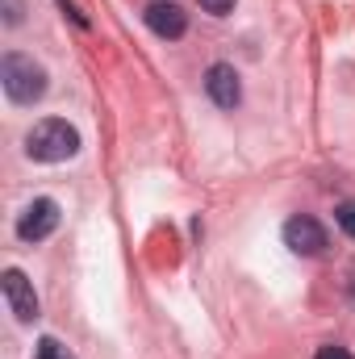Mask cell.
I'll return each mask as SVG.
<instances>
[{
	"mask_svg": "<svg viewBox=\"0 0 355 359\" xmlns=\"http://www.w3.org/2000/svg\"><path fill=\"white\" fill-rule=\"evenodd\" d=\"M80 151V130L63 117H46L25 134V155L34 163H63Z\"/></svg>",
	"mask_w": 355,
	"mask_h": 359,
	"instance_id": "obj_1",
	"label": "cell"
},
{
	"mask_svg": "<svg viewBox=\"0 0 355 359\" xmlns=\"http://www.w3.org/2000/svg\"><path fill=\"white\" fill-rule=\"evenodd\" d=\"M0 84H4V96L13 104H34V100L46 96V67L34 63L29 55L8 50L4 63H0Z\"/></svg>",
	"mask_w": 355,
	"mask_h": 359,
	"instance_id": "obj_2",
	"label": "cell"
},
{
	"mask_svg": "<svg viewBox=\"0 0 355 359\" xmlns=\"http://www.w3.org/2000/svg\"><path fill=\"white\" fill-rule=\"evenodd\" d=\"M59 230V205L51 196H38L25 205V213L17 217V238L21 243H42Z\"/></svg>",
	"mask_w": 355,
	"mask_h": 359,
	"instance_id": "obj_3",
	"label": "cell"
},
{
	"mask_svg": "<svg viewBox=\"0 0 355 359\" xmlns=\"http://www.w3.org/2000/svg\"><path fill=\"white\" fill-rule=\"evenodd\" d=\"M284 247H288L293 255H305V259L322 255V251H326V230H322V222L309 217V213L288 217V222H284Z\"/></svg>",
	"mask_w": 355,
	"mask_h": 359,
	"instance_id": "obj_4",
	"label": "cell"
},
{
	"mask_svg": "<svg viewBox=\"0 0 355 359\" xmlns=\"http://www.w3.org/2000/svg\"><path fill=\"white\" fill-rule=\"evenodd\" d=\"M0 288H4V301H8V309H13V318H17L21 326L38 322V292H34V284L25 280V271L8 268L0 276Z\"/></svg>",
	"mask_w": 355,
	"mask_h": 359,
	"instance_id": "obj_5",
	"label": "cell"
},
{
	"mask_svg": "<svg viewBox=\"0 0 355 359\" xmlns=\"http://www.w3.org/2000/svg\"><path fill=\"white\" fill-rule=\"evenodd\" d=\"M205 92H209V100H213L217 109H234V104L243 100L239 72H234L230 63H213V67L205 72Z\"/></svg>",
	"mask_w": 355,
	"mask_h": 359,
	"instance_id": "obj_6",
	"label": "cell"
},
{
	"mask_svg": "<svg viewBox=\"0 0 355 359\" xmlns=\"http://www.w3.org/2000/svg\"><path fill=\"white\" fill-rule=\"evenodd\" d=\"M147 25H151V34H159V38H168V42H176L184 38V29H188V17H184V8L172 4V0H155V4H147Z\"/></svg>",
	"mask_w": 355,
	"mask_h": 359,
	"instance_id": "obj_7",
	"label": "cell"
},
{
	"mask_svg": "<svg viewBox=\"0 0 355 359\" xmlns=\"http://www.w3.org/2000/svg\"><path fill=\"white\" fill-rule=\"evenodd\" d=\"M34 359H76L59 339H38V347H34Z\"/></svg>",
	"mask_w": 355,
	"mask_h": 359,
	"instance_id": "obj_8",
	"label": "cell"
},
{
	"mask_svg": "<svg viewBox=\"0 0 355 359\" xmlns=\"http://www.w3.org/2000/svg\"><path fill=\"white\" fill-rule=\"evenodd\" d=\"M335 222H339V230H343V234H351V238H355V201H343V205L335 209Z\"/></svg>",
	"mask_w": 355,
	"mask_h": 359,
	"instance_id": "obj_9",
	"label": "cell"
},
{
	"mask_svg": "<svg viewBox=\"0 0 355 359\" xmlns=\"http://www.w3.org/2000/svg\"><path fill=\"white\" fill-rule=\"evenodd\" d=\"M314 359H351V351L339 347V343H326V347H318V355Z\"/></svg>",
	"mask_w": 355,
	"mask_h": 359,
	"instance_id": "obj_10",
	"label": "cell"
},
{
	"mask_svg": "<svg viewBox=\"0 0 355 359\" xmlns=\"http://www.w3.org/2000/svg\"><path fill=\"white\" fill-rule=\"evenodd\" d=\"M201 8H205V13H213V17H226V13L234 8V0H201Z\"/></svg>",
	"mask_w": 355,
	"mask_h": 359,
	"instance_id": "obj_11",
	"label": "cell"
},
{
	"mask_svg": "<svg viewBox=\"0 0 355 359\" xmlns=\"http://www.w3.org/2000/svg\"><path fill=\"white\" fill-rule=\"evenodd\" d=\"M4 25H21V0H4Z\"/></svg>",
	"mask_w": 355,
	"mask_h": 359,
	"instance_id": "obj_12",
	"label": "cell"
},
{
	"mask_svg": "<svg viewBox=\"0 0 355 359\" xmlns=\"http://www.w3.org/2000/svg\"><path fill=\"white\" fill-rule=\"evenodd\" d=\"M351 301H355V271H351Z\"/></svg>",
	"mask_w": 355,
	"mask_h": 359,
	"instance_id": "obj_13",
	"label": "cell"
}]
</instances>
